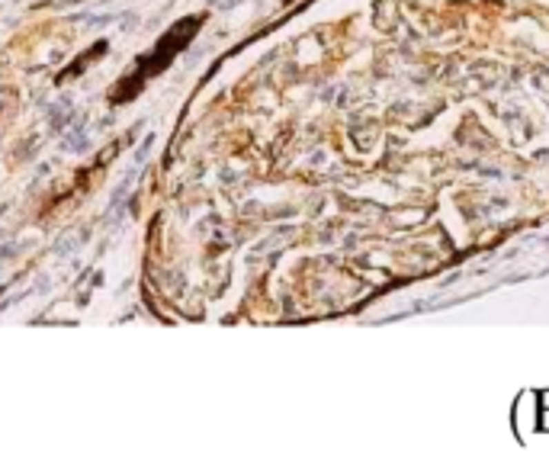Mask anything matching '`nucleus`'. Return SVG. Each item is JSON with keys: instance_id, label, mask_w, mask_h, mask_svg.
Wrapping results in <instances>:
<instances>
[{"instance_id": "obj_1", "label": "nucleus", "mask_w": 549, "mask_h": 469, "mask_svg": "<svg viewBox=\"0 0 549 469\" xmlns=\"http://www.w3.org/2000/svg\"><path fill=\"white\" fill-rule=\"evenodd\" d=\"M196 29H199V17H193L190 23H180V26L170 29L168 36H164L158 46H154V52H151V55L139 58V65H135V74H132L129 81H122L119 87H112V103L132 100V94H135V90H139V87L145 84L151 74H158L161 68H168V65H170V58H174L180 48H183L186 39H193Z\"/></svg>"}]
</instances>
